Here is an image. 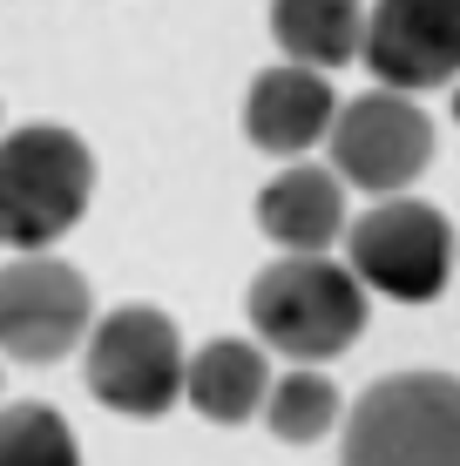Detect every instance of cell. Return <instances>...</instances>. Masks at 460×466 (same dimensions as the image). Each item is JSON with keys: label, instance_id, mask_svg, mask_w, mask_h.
<instances>
[{"label": "cell", "instance_id": "6da1fadb", "mask_svg": "<svg viewBox=\"0 0 460 466\" xmlns=\"http://www.w3.org/2000/svg\"><path fill=\"white\" fill-rule=\"evenodd\" d=\"M250 331L291 365H325L359 345L366 331V284L353 264H332L325 250H284L250 278Z\"/></svg>", "mask_w": 460, "mask_h": 466}, {"label": "cell", "instance_id": "7a4b0ae2", "mask_svg": "<svg viewBox=\"0 0 460 466\" xmlns=\"http://www.w3.org/2000/svg\"><path fill=\"white\" fill-rule=\"evenodd\" d=\"M88 189H95V156L75 128L27 122L0 136V244L47 250L82 223Z\"/></svg>", "mask_w": 460, "mask_h": 466}, {"label": "cell", "instance_id": "277c9868", "mask_svg": "<svg viewBox=\"0 0 460 466\" xmlns=\"http://www.w3.org/2000/svg\"><path fill=\"white\" fill-rule=\"evenodd\" d=\"M88 392L122 420H163L183 399V339L169 311L156 304H116L102 325L88 331Z\"/></svg>", "mask_w": 460, "mask_h": 466}, {"label": "cell", "instance_id": "8992f818", "mask_svg": "<svg viewBox=\"0 0 460 466\" xmlns=\"http://www.w3.org/2000/svg\"><path fill=\"white\" fill-rule=\"evenodd\" d=\"M325 142H332V169L366 197H400L434 163V122L400 88H373L359 102H345Z\"/></svg>", "mask_w": 460, "mask_h": 466}, {"label": "cell", "instance_id": "ba28073f", "mask_svg": "<svg viewBox=\"0 0 460 466\" xmlns=\"http://www.w3.org/2000/svg\"><path fill=\"white\" fill-rule=\"evenodd\" d=\"M359 61L400 95L460 82V0H373Z\"/></svg>", "mask_w": 460, "mask_h": 466}, {"label": "cell", "instance_id": "5bb4252c", "mask_svg": "<svg viewBox=\"0 0 460 466\" xmlns=\"http://www.w3.org/2000/svg\"><path fill=\"white\" fill-rule=\"evenodd\" d=\"M0 466H82V446L55 406L21 399V406H0Z\"/></svg>", "mask_w": 460, "mask_h": 466}, {"label": "cell", "instance_id": "52a82bcc", "mask_svg": "<svg viewBox=\"0 0 460 466\" xmlns=\"http://www.w3.org/2000/svg\"><path fill=\"white\" fill-rule=\"evenodd\" d=\"M88 331V284L75 264L21 250L0 270V351L21 365H55Z\"/></svg>", "mask_w": 460, "mask_h": 466}, {"label": "cell", "instance_id": "30bf717a", "mask_svg": "<svg viewBox=\"0 0 460 466\" xmlns=\"http://www.w3.org/2000/svg\"><path fill=\"white\" fill-rule=\"evenodd\" d=\"M258 230L271 237L278 250H332L353 223H345V176L339 169H312V163H298V169H284L264 183V197H258Z\"/></svg>", "mask_w": 460, "mask_h": 466}, {"label": "cell", "instance_id": "8fae6325", "mask_svg": "<svg viewBox=\"0 0 460 466\" xmlns=\"http://www.w3.org/2000/svg\"><path fill=\"white\" fill-rule=\"evenodd\" d=\"M183 399L210 426H244L250 412H264V399H271L264 345H250V339H210L197 359H189V372H183Z\"/></svg>", "mask_w": 460, "mask_h": 466}, {"label": "cell", "instance_id": "9a60e30c", "mask_svg": "<svg viewBox=\"0 0 460 466\" xmlns=\"http://www.w3.org/2000/svg\"><path fill=\"white\" fill-rule=\"evenodd\" d=\"M454 116H460V88H454Z\"/></svg>", "mask_w": 460, "mask_h": 466}, {"label": "cell", "instance_id": "5b68a950", "mask_svg": "<svg viewBox=\"0 0 460 466\" xmlns=\"http://www.w3.org/2000/svg\"><path fill=\"white\" fill-rule=\"evenodd\" d=\"M345 264L359 270L366 291L393 298V304H434L447 291V270H454V223L434 203L379 197L345 230Z\"/></svg>", "mask_w": 460, "mask_h": 466}, {"label": "cell", "instance_id": "4fadbf2b", "mask_svg": "<svg viewBox=\"0 0 460 466\" xmlns=\"http://www.w3.org/2000/svg\"><path fill=\"white\" fill-rule=\"evenodd\" d=\"M264 420H271L278 440L312 446V440H325V432L339 426V385H332L325 372H312V365H298V372H284V379L271 385Z\"/></svg>", "mask_w": 460, "mask_h": 466}, {"label": "cell", "instance_id": "3957f363", "mask_svg": "<svg viewBox=\"0 0 460 466\" xmlns=\"http://www.w3.org/2000/svg\"><path fill=\"white\" fill-rule=\"evenodd\" d=\"M339 466H460V379L393 372L359 392Z\"/></svg>", "mask_w": 460, "mask_h": 466}, {"label": "cell", "instance_id": "7c38bea8", "mask_svg": "<svg viewBox=\"0 0 460 466\" xmlns=\"http://www.w3.org/2000/svg\"><path fill=\"white\" fill-rule=\"evenodd\" d=\"M271 35L305 68H345L366 55V7L359 0H271Z\"/></svg>", "mask_w": 460, "mask_h": 466}, {"label": "cell", "instance_id": "9c48e42d", "mask_svg": "<svg viewBox=\"0 0 460 466\" xmlns=\"http://www.w3.org/2000/svg\"><path fill=\"white\" fill-rule=\"evenodd\" d=\"M332 122H339L332 75L305 68V61L264 68L244 95V136H250V149H264V156H305L312 142L332 136Z\"/></svg>", "mask_w": 460, "mask_h": 466}]
</instances>
